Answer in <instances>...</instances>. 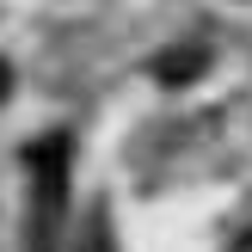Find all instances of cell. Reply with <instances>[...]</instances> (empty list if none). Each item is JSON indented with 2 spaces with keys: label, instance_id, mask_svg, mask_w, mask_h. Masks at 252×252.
Here are the masks:
<instances>
[{
  "label": "cell",
  "instance_id": "1",
  "mask_svg": "<svg viewBox=\"0 0 252 252\" xmlns=\"http://www.w3.org/2000/svg\"><path fill=\"white\" fill-rule=\"evenodd\" d=\"M68 135H37L25 148V166H31V209H25V252H56L62 216H68Z\"/></svg>",
  "mask_w": 252,
  "mask_h": 252
},
{
  "label": "cell",
  "instance_id": "2",
  "mask_svg": "<svg viewBox=\"0 0 252 252\" xmlns=\"http://www.w3.org/2000/svg\"><path fill=\"white\" fill-rule=\"evenodd\" d=\"M209 68V49H172V56H160L154 62V74H160V80H172V86H179V80H191V74H203Z\"/></svg>",
  "mask_w": 252,
  "mask_h": 252
},
{
  "label": "cell",
  "instance_id": "3",
  "mask_svg": "<svg viewBox=\"0 0 252 252\" xmlns=\"http://www.w3.org/2000/svg\"><path fill=\"white\" fill-rule=\"evenodd\" d=\"M6 93H12V68L0 62V98H6Z\"/></svg>",
  "mask_w": 252,
  "mask_h": 252
}]
</instances>
